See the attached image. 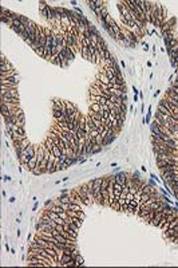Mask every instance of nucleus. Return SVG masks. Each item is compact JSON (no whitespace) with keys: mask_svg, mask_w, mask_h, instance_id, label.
<instances>
[{"mask_svg":"<svg viewBox=\"0 0 178 268\" xmlns=\"http://www.w3.org/2000/svg\"><path fill=\"white\" fill-rule=\"evenodd\" d=\"M137 101H138V95H135V94H134V102H137Z\"/></svg>","mask_w":178,"mask_h":268,"instance_id":"4be33fe9","label":"nucleus"},{"mask_svg":"<svg viewBox=\"0 0 178 268\" xmlns=\"http://www.w3.org/2000/svg\"><path fill=\"white\" fill-rule=\"evenodd\" d=\"M59 217H60V219H63V220H66L68 217L67 212H60V213H59Z\"/></svg>","mask_w":178,"mask_h":268,"instance_id":"2eb2a0df","label":"nucleus"},{"mask_svg":"<svg viewBox=\"0 0 178 268\" xmlns=\"http://www.w3.org/2000/svg\"><path fill=\"white\" fill-rule=\"evenodd\" d=\"M90 111H93V113H100V105L99 103H91Z\"/></svg>","mask_w":178,"mask_h":268,"instance_id":"9d476101","label":"nucleus"},{"mask_svg":"<svg viewBox=\"0 0 178 268\" xmlns=\"http://www.w3.org/2000/svg\"><path fill=\"white\" fill-rule=\"evenodd\" d=\"M1 103H11V105H19V98H12V97L1 95Z\"/></svg>","mask_w":178,"mask_h":268,"instance_id":"7ed1b4c3","label":"nucleus"},{"mask_svg":"<svg viewBox=\"0 0 178 268\" xmlns=\"http://www.w3.org/2000/svg\"><path fill=\"white\" fill-rule=\"evenodd\" d=\"M79 219H80V220L85 219V213H83V212H79Z\"/></svg>","mask_w":178,"mask_h":268,"instance_id":"6ab92c4d","label":"nucleus"},{"mask_svg":"<svg viewBox=\"0 0 178 268\" xmlns=\"http://www.w3.org/2000/svg\"><path fill=\"white\" fill-rule=\"evenodd\" d=\"M74 260H75V264H76V265H82V264H83V259H82L80 256H79V255H78V256H76Z\"/></svg>","mask_w":178,"mask_h":268,"instance_id":"4468645a","label":"nucleus"},{"mask_svg":"<svg viewBox=\"0 0 178 268\" xmlns=\"http://www.w3.org/2000/svg\"><path fill=\"white\" fill-rule=\"evenodd\" d=\"M90 101H91V103H99V105H100L102 97H99V95H90Z\"/></svg>","mask_w":178,"mask_h":268,"instance_id":"f8f14e48","label":"nucleus"},{"mask_svg":"<svg viewBox=\"0 0 178 268\" xmlns=\"http://www.w3.org/2000/svg\"><path fill=\"white\" fill-rule=\"evenodd\" d=\"M154 216H155V210H150V212L147 213V215L145 216V217H143V219L146 220L147 223H150V221H151L153 219H154Z\"/></svg>","mask_w":178,"mask_h":268,"instance_id":"9b49d317","label":"nucleus"},{"mask_svg":"<svg viewBox=\"0 0 178 268\" xmlns=\"http://www.w3.org/2000/svg\"><path fill=\"white\" fill-rule=\"evenodd\" d=\"M54 145H55V142H54V138L51 137V135H50V137H47L46 143H44V146H46V149H47V150H50V152H52Z\"/></svg>","mask_w":178,"mask_h":268,"instance_id":"423d86ee","label":"nucleus"},{"mask_svg":"<svg viewBox=\"0 0 178 268\" xmlns=\"http://www.w3.org/2000/svg\"><path fill=\"white\" fill-rule=\"evenodd\" d=\"M164 216H166L164 210H155V216H154V219L150 221V224H153V225H155V227H157L158 223L161 221V219H162Z\"/></svg>","mask_w":178,"mask_h":268,"instance_id":"f257e3e1","label":"nucleus"},{"mask_svg":"<svg viewBox=\"0 0 178 268\" xmlns=\"http://www.w3.org/2000/svg\"><path fill=\"white\" fill-rule=\"evenodd\" d=\"M108 120H110V122H113V121L115 120V114H110V117H108Z\"/></svg>","mask_w":178,"mask_h":268,"instance_id":"a211bd4d","label":"nucleus"},{"mask_svg":"<svg viewBox=\"0 0 178 268\" xmlns=\"http://www.w3.org/2000/svg\"><path fill=\"white\" fill-rule=\"evenodd\" d=\"M172 86H175V87H178V79H175L174 82H173V85Z\"/></svg>","mask_w":178,"mask_h":268,"instance_id":"aec40b11","label":"nucleus"},{"mask_svg":"<svg viewBox=\"0 0 178 268\" xmlns=\"http://www.w3.org/2000/svg\"><path fill=\"white\" fill-rule=\"evenodd\" d=\"M122 189H123V187L122 185H119V184L115 181V185H114V196H115V198H119V196H121V193H122Z\"/></svg>","mask_w":178,"mask_h":268,"instance_id":"0eeeda50","label":"nucleus"},{"mask_svg":"<svg viewBox=\"0 0 178 268\" xmlns=\"http://www.w3.org/2000/svg\"><path fill=\"white\" fill-rule=\"evenodd\" d=\"M174 243H175V244H178V237H177V239L174 240Z\"/></svg>","mask_w":178,"mask_h":268,"instance_id":"5701e85b","label":"nucleus"},{"mask_svg":"<svg viewBox=\"0 0 178 268\" xmlns=\"http://www.w3.org/2000/svg\"><path fill=\"white\" fill-rule=\"evenodd\" d=\"M4 180H6V181H9V180H11V177H8V176H6V177H4Z\"/></svg>","mask_w":178,"mask_h":268,"instance_id":"412c9836","label":"nucleus"},{"mask_svg":"<svg viewBox=\"0 0 178 268\" xmlns=\"http://www.w3.org/2000/svg\"><path fill=\"white\" fill-rule=\"evenodd\" d=\"M126 173H118L117 176H114L115 177V181H117L119 185H122V187H125L126 185V180H127V177H126Z\"/></svg>","mask_w":178,"mask_h":268,"instance_id":"20e7f679","label":"nucleus"},{"mask_svg":"<svg viewBox=\"0 0 178 268\" xmlns=\"http://www.w3.org/2000/svg\"><path fill=\"white\" fill-rule=\"evenodd\" d=\"M36 166H38V156L35 154L34 157L31 158V160L28 161V164H27V166H26V168H27L28 170H31V172H32V170L35 169Z\"/></svg>","mask_w":178,"mask_h":268,"instance_id":"f03ea898","label":"nucleus"},{"mask_svg":"<svg viewBox=\"0 0 178 268\" xmlns=\"http://www.w3.org/2000/svg\"><path fill=\"white\" fill-rule=\"evenodd\" d=\"M121 109H122V111L126 114V110H127V106H126V103H123V105H121Z\"/></svg>","mask_w":178,"mask_h":268,"instance_id":"f3484780","label":"nucleus"},{"mask_svg":"<svg viewBox=\"0 0 178 268\" xmlns=\"http://www.w3.org/2000/svg\"><path fill=\"white\" fill-rule=\"evenodd\" d=\"M169 90H170V91H173V93H175V94L178 95V87H175V86H172V87H170Z\"/></svg>","mask_w":178,"mask_h":268,"instance_id":"dca6fc26","label":"nucleus"},{"mask_svg":"<svg viewBox=\"0 0 178 268\" xmlns=\"http://www.w3.org/2000/svg\"><path fill=\"white\" fill-rule=\"evenodd\" d=\"M66 107H67V117L72 115V114L78 110V109L75 107V105H72V103H70V102H66Z\"/></svg>","mask_w":178,"mask_h":268,"instance_id":"6e6552de","label":"nucleus"},{"mask_svg":"<svg viewBox=\"0 0 178 268\" xmlns=\"http://www.w3.org/2000/svg\"><path fill=\"white\" fill-rule=\"evenodd\" d=\"M1 95L12 97V98H19V94H18V91H16V89H12V90H1Z\"/></svg>","mask_w":178,"mask_h":268,"instance_id":"39448f33","label":"nucleus"},{"mask_svg":"<svg viewBox=\"0 0 178 268\" xmlns=\"http://www.w3.org/2000/svg\"><path fill=\"white\" fill-rule=\"evenodd\" d=\"M158 111H161V113L164 114V115H172V111L167 110L166 107H164V106H158Z\"/></svg>","mask_w":178,"mask_h":268,"instance_id":"ddd939ff","label":"nucleus"},{"mask_svg":"<svg viewBox=\"0 0 178 268\" xmlns=\"http://www.w3.org/2000/svg\"><path fill=\"white\" fill-rule=\"evenodd\" d=\"M59 200H60L62 204H70V202H71V197H70V196H67L66 193H63V195L59 197Z\"/></svg>","mask_w":178,"mask_h":268,"instance_id":"1a4fd4ad","label":"nucleus"}]
</instances>
